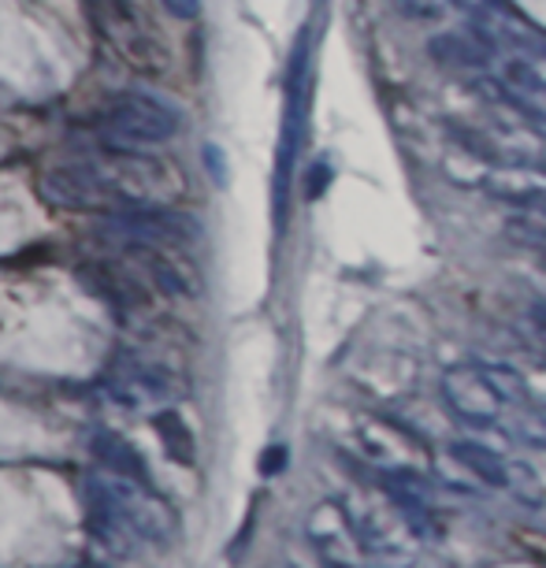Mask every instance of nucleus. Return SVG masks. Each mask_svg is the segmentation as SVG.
<instances>
[{
	"label": "nucleus",
	"instance_id": "nucleus-13",
	"mask_svg": "<svg viewBox=\"0 0 546 568\" xmlns=\"http://www.w3.org/2000/svg\"><path fill=\"white\" fill-rule=\"evenodd\" d=\"M502 79H506L513 90L528 93V98L546 104V74L539 71V63H532L524 57H509L506 63H502Z\"/></svg>",
	"mask_w": 546,
	"mask_h": 568
},
{
	"label": "nucleus",
	"instance_id": "nucleus-6",
	"mask_svg": "<svg viewBox=\"0 0 546 568\" xmlns=\"http://www.w3.org/2000/svg\"><path fill=\"white\" fill-rule=\"evenodd\" d=\"M443 398L446 405L473 427H491L498 424L502 405L506 398L498 394V387L491 383V375L484 372V364H465V368H449L443 375Z\"/></svg>",
	"mask_w": 546,
	"mask_h": 568
},
{
	"label": "nucleus",
	"instance_id": "nucleus-17",
	"mask_svg": "<svg viewBox=\"0 0 546 568\" xmlns=\"http://www.w3.org/2000/svg\"><path fill=\"white\" fill-rule=\"evenodd\" d=\"M509 487H513V495H517L520 501H528V506H543V487H539V479L532 476V468L513 465L509 468Z\"/></svg>",
	"mask_w": 546,
	"mask_h": 568
},
{
	"label": "nucleus",
	"instance_id": "nucleus-14",
	"mask_svg": "<svg viewBox=\"0 0 546 568\" xmlns=\"http://www.w3.org/2000/svg\"><path fill=\"white\" fill-rule=\"evenodd\" d=\"M487 194L506 201V205H513V209H520L524 216H535V220L546 223V194L543 190H502V186H491L487 182Z\"/></svg>",
	"mask_w": 546,
	"mask_h": 568
},
{
	"label": "nucleus",
	"instance_id": "nucleus-7",
	"mask_svg": "<svg viewBox=\"0 0 546 568\" xmlns=\"http://www.w3.org/2000/svg\"><path fill=\"white\" fill-rule=\"evenodd\" d=\"M90 454L101 465V471H109L115 479H127V484H142V487H156L153 471H149L142 449H138L131 438L115 435V432H98L90 438Z\"/></svg>",
	"mask_w": 546,
	"mask_h": 568
},
{
	"label": "nucleus",
	"instance_id": "nucleus-11",
	"mask_svg": "<svg viewBox=\"0 0 546 568\" xmlns=\"http://www.w3.org/2000/svg\"><path fill=\"white\" fill-rule=\"evenodd\" d=\"M449 457L473 471L484 487H509V460H502L495 449L468 443V438H457V443H449Z\"/></svg>",
	"mask_w": 546,
	"mask_h": 568
},
{
	"label": "nucleus",
	"instance_id": "nucleus-15",
	"mask_svg": "<svg viewBox=\"0 0 546 568\" xmlns=\"http://www.w3.org/2000/svg\"><path fill=\"white\" fill-rule=\"evenodd\" d=\"M509 435H517V438H524V443L546 449V420L539 413H532V405H520V413L513 416V432Z\"/></svg>",
	"mask_w": 546,
	"mask_h": 568
},
{
	"label": "nucleus",
	"instance_id": "nucleus-4",
	"mask_svg": "<svg viewBox=\"0 0 546 568\" xmlns=\"http://www.w3.org/2000/svg\"><path fill=\"white\" fill-rule=\"evenodd\" d=\"M109 476V471H104ZM115 509H120L123 524L138 535V542L156 546V550H171L179 542V513L171 509V501L160 495L156 487L127 484V479L109 476Z\"/></svg>",
	"mask_w": 546,
	"mask_h": 568
},
{
	"label": "nucleus",
	"instance_id": "nucleus-8",
	"mask_svg": "<svg viewBox=\"0 0 546 568\" xmlns=\"http://www.w3.org/2000/svg\"><path fill=\"white\" fill-rule=\"evenodd\" d=\"M427 57L446 71H484L495 60V52L484 41H476L468 30H443V34L427 41Z\"/></svg>",
	"mask_w": 546,
	"mask_h": 568
},
{
	"label": "nucleus",
	"instance_id": "nucleus-19",
	"mask_svg": "<svg viewBox=\"0 0 546 568\" xmlns=\"http://www.w3.org/2000/svg\"><path fill=\"white\" fill-rule=\"evenodd\" d=\"M532 324H535V331H539V338L546 342V297H539V302H532Z\"/></svg>",
	"mask_w": 546,
	"mask_h": 568
},
{
	"label": "nucleus",
	"instance_id": "nucleus-5",
	"mask_svg": "<svg viewBox=\"0 0 546 568\" xmlns=\"http://www.w3.org/2000/svg\"><path fill=\"white\" fill-rule=\"evenodd\" d=\"M104 390L123 409H153L175 402V375L171 368L145 357H120L104 372Z\"/></svg>",
	"mask_w": 546,
	"mask_h": 568
},
{
	"label": "nucleus",
	"instance_id": "nucleus-1",
	"mask_svg": "<svg viewBox=\"0 0 546 568\" xmlns=\"http://www.w3.org/2000/svg\"><path fill=\"white\" fill-rule=\"evenodd\" d=\"M182 175L168 160L149 156L145 149L104 145L98 153L46 168L41 194L63 212L85 216H127V212L168 209L182 194Z\"/></svg>",
	"mask_w": 546,
	"mask_h": 568
},
{
	"label": "nucleus",
	"instance_id": "nucleus-18",
	"mask_svg": "<svg viewBox=\"0 0 546 568\" xmlns=\"http://www.w3.org/2000/svg\"><path fill=\"white\" fill-rule=\"evenodd\" d=\"M160 4H164L168 16L182 19V23H190V19L201 16V0H160Z\"/></svg>",
	"mask_w": 546,
	"mask_h": 568
},
{
	"label": "nucleus",
	"instance_id": "nucleus-10",
	"mask_svg": "<svg viewBox=\"0 0 546 568\" xmlns=\"http://www.w3.org/2000/svg\"><path fill=\"white\" fill-rule=\"evenodd\" d=\"M153 432L164 446V454L175 460L179 468H194L198 465V438L190 432V424L182 420L179 409L164 405L160 413H153Z\"/></svg>",
	"mask_w": 546,
	"mask_h": 568
},
{
	"label": "nucleus",
	"instance_id": "nucleus-12",
	"mask_svg": "<svg viewBox=\"0 0 546 568\" xmlns=\"http://www.w3.org/2000/svg\"><path fill=\"white\" fill-rule=\"evenodd\" d=\"M446 131H449V138H454L457 145L465 149V153H473L476 160L495 164V168H509V153L502 145L491 142L487 134H479V131H473V126H465V123H446Z\"/></svg>",
	"mask_w": 546,
	"mask_h": 568
},
{
	"label": "nucleus",
	"instance_id": "nucleus-3",
	"mask_svg": "<svg viewBox=\"0 0 546 568\" xmlns=\"http://www.w3.org/2000/svg\"><path fill=\"white\" fill-rule=\"evenodd\" d=\"M309 30L297 34V45L286 63V101H283V126H280V145H275V223H286V201H291V179L297 153H302V134L309 123Z\"/></svg>",
	"mask_w": 546,
	"mask_h": 568
},
{
	"label": "nucleus",
	"instance_id": "nucleus-9",
	"mask_svg": "<svg viewBox=\"0 0 546 568\" xmlns=\"http://www.w3.org/2000/svg\"><path fill=\"white\" fill-rule=\"evenodd\" d=\"M476 93H487L491 101L502 104L506 112H513L517 120H524L532 126V131H539L546 134V104H539L535 98H528V93H520V90H513V85L506 79H491V74H484V79H473L468 82Z\"/></svg>",
	"mask_w": 546,
	"mask_h": 568
},
{
	"label": "nucleus",
	"instance_id": "nucleus-20",
	"mask_svg": "<svg viewBox=\"0 0 546 568\" xmlns=\"http://www.w3.org/2000/svg\"><path fill=\"white\" fill-rule=\"evenodd\" d=\"M532 168L539 171V175H546V153L543 156H532Z\"/></svg>",
	"mask_w": 546,
	"mask_h": 568
},
{
	"label": "nucleus",
	"instance_id": "nucleus-16",
	"mask_svg": "<svg viewBox=\"0 0 546 568\" xmlns=\"http://www.w3.org/2000/svg\"><path fill=\"white\" fill-rule=\"evenodd\" d=\"M394 12L413 19V23H435L446 16V0H391Z\"/></svg>",
	"mask_w": 546,
	"mask_h": 568
},
{
	"label": "nucleus",
	"instance_id": "nucleus-2",
	"mask_svg": "<svg viewBox=\"0 0 546 568\" xmlns=\"http://www.w3.org/2000/svg\"><path fill=\"white\" fill-rule=\"evenodd\" d=\"M182 115L168 98L145 90V85H131V90L112 93L109 104L101 109V138L104 145L120 149H153L164 145L179 134Z\"/></svg>",
	"mask_w": 546,
	"mask_h": 568
}]
</instances>
